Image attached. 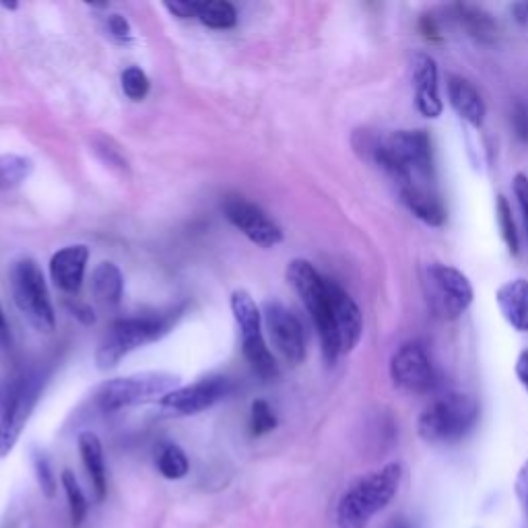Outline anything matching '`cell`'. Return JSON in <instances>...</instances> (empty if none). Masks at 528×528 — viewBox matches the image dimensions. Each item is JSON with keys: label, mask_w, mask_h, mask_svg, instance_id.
<instances>
[{"label": "cell", "mask_w": 528, "mask_h": 528, "mask_svg": "<svg viewBox=\"0 0 528 528\" xmlns=\"http://www.w3.org/2000/svg\"><path fill=\"white\" fill-rule=\"evenodd\" d=\"M359 147L399 186L434 176V145L427 130H394L382 139H363Z\"/></svg>", "instance_id": "obj_1"}, {"label": "cell", "mask_w": 528, "mask_h": 528, "mask_svg": "<svg viewBox=\"0 0 528 528\" xmlns=\"http://www.w3.org/2000/svg\"><path fill=\"white\" fill-rule=\"evenodd\" d=\"M184 314V306L147 316H132L116 320L104 339L99 341L95 351V363L99 370H112L132 351H137L143 345L155 343L163 339Z\"/></svg>", "instance_id": "obj_2"}, {"label": "cell", "mask_w": 528, "mask_h": 528, "mask_svg": "<svg viewBox=\"0 0 528 528\" xmlns=\"http://www.w3.org/2000/svg\"><path fill=\"white\" fill-rule=\"evenodd\" d=\"M401 481L403 467L399 462H390L355 481L337 506V528H368L370 520L392 502Z\"/></svg>", "instance_id": "obj_3"}, {"label": "cell", "mask_w": 528, "mask_h": 528, "mask_svg": "<svg viewBox=\"0 0 528 528\" xmlns=\"http://www.w3.org/2000/svg\"><path fill=\"white\" fill-rule=\"evenodd\" d=\"M479 421V403L465 392H448L429 403L417 419V434L427 444H454Z\"/></svg>", "instance_id": "obj_4"}, {"label": "cell", "mask_w": 528, "mask_h": 528, "mask_svg": "<svg viewBox=\"0 0 528 528\" xmlns=\"http://www.w3.org/2000/svg\"><path fill=\"white\" fill-rule=\"evenodd\" d=\"M287 281L295 289V293L302 297L306 310L312 316V322L316 324L326 361L335 363L341 357V351L333 328V314H330L326 277H322L314 269L312 262L304 258H295L287 267Z\"/></svg>", "instance_id": "obj_5"}, {"label": "cell", "mask_w": 528, "mask_h": 528, "mask_svg": "<svg viewBox=\"0 0 528 528\" xmlns=\"http://www.w3.org/2000/svg\"><path fill=\"white\" fill-rule=\"evenodd\" d=\"M176 388H180L178 374L139 372L104 382L97 390V403L104 411L114 413L120 409L161 401L163 396H168Z\"/></svg>", "instance_id": "obj_6"}, {"label": "cell", "mask_w": 528, "mask_h": 528, "mask_svg": "<svg viewBox=\"0 0 528 528\" xmlns=\"http://www.w3.org/2000/svg\"><path fill=\"white\" fill-rule=\"evenodd\" d=\"M11 293L17 308L33 328H38L40 333H52L56 328V314L44 273L36 260L23 258L13 264Z\"/></svg>", "instance_id": "obj_7"}, {"label": "cell", "mask_w": 528, "mask_h": 528, "mask_svg": "<svg viewBox=\"0 0 528 528\" xmlns=\"http://www.w3.org/2000/svg\"><path fill=\"white\" fill-rule=\"evenodd\" d=\"M425 297L429 310L440 320H456L473 304V285L465 273L450 264L434 262L425 269Z\"/></svg>", "instance_id": "obj_8"}, {"label": "cell", "mask_w": 528, "mask_h": 528, "mask_svg": "<svg viewBox=\"0 0 528 528\" xmlns=\"http://www.w3.org/2000/svg\"><path fill=\"white\" fill-rule=\"evenodd\" d=\"M231 312H234V318L240 326V335H242V351L252 370L264 378V380H273L279 376V366L267 347V341H264L262 335V314L254 302V297L238 289L231 293Z\"/></svg>", "instance_id": "obj_9"}, {"label": "cell", "mask_w": 528, "mask_h": 528, "mask_svg": "<svg viewBox=\"0 0 528 528\" xmlns=\"http://www.w3.org/2000/svg\"><path fill=\"white\" fill-rule=\"evenodd\" d=\"M42 394V378L27 374L15 382L9 392V399L0 417V458H5L17 446L23 429L36 409Z\"/></svg>", "instance_id": "obj_10"}, {"label": "cell", "mask_w": 528, "mask_h": 528, "mask_svg": "<svg viewBox=\"0 0 528 528\" xmlns=\"http://www.w3.org/2000/svg\"><path fill=\"white\" fill-rule=\"evenodd\" d=\"M390 378L396 388L411 394H423L436 386V368L425 347L417 341L401 345L390 357Z\"/></svg>", "instance_id": "obj_11"}, {"label": "cell", "mask_w": 528, "mask_h": 528, "mask_svg": "<svg viewBox=\"0 0 528 528\" xmlns=\"http://www.w3.org/2000/svg\"><path fill=\"white\" fill-rule=\"evenodd\" d=\"M225 219L260 248H275L283 242V229L244 196H225L221 205Z\"/></svg>", "instance_id": "obj_12"}, {"label": "cell", "mask_w": 528, "mask_h": 528, "mask_svg": "<svg viewBox=\"0 0 528 528\" xmlns=\"http://www.w3.org/2000/svg\"><path fill=\"white\" fill-rule=\"evenodd\" d=\"M262 316L264 324L269 328L275 349L291 366H300L306 359V333L300 318L277 300L264 302Z\"/></svg>", "instance_id": "obj_13"}, {"label": "cell", "mask_w": 528, "mask_h": 528, "mask_svg": "<svg viewBox=\"0 0 528 528\" xmlns=\"http://www.w3.org/2000/svg\"><path fill=\"white\" fill-rule=\"evenodd\" d=\"M231 392V382L223 376L203 378L190 386H180L159 401L170 415H196L211 409Z\"/></svg>", "instance_id": "obj_14"}, {"label": "cell", "mask_w": 528, "mask_h": 528, "mask_svg": "<svg viewBox=\"0 0 528 528\" xmlns=\"http://www.w3.org/2000/svg\"><path fill=\"white\" fill-rule=\"evenodd\" d=\"M330 314H333V328L337 335L341 355L351 353L363 335V316L353 297L333 279H326Z\"/></svg>", "instance_id": "obj_15"}, {"label": "cell", "mask_w": 528, "mask_h": 528, "mask_svg": "<svg viewBox=\"0 0 528 528\" xmlns=\"http://www.w3.org/2000/svg\"><path fill=\"white\" fill-rule=\"evenodd\" d=\"M413 83H415V106L421 116L436 120L444 112V102L440 97L438 64L432 56L417 54L413 62Z\"/></svg>", "instance_id": "obj_16"}, {"label": "cell", "mask_w": 528, "mask_h": 528, "mask_svg": "<svg viewBox=\"0 0 528 528\" xmlns=\"http://www.w3.org/2000/svg\"><path fill=\"white\" fill-rule=\"evenodd\" d=\"M89 260V248L83 244L66 246L58 250L50 260V277L54 285L64 293H79Z\"/></svg>", "instance_id": "obj_17"}, {"label": "cell", "mask_w": 528, "mask_h": 528, "mask_svg": "<svg viewBox=\"0 0 528 528\" xmlns=\"http://www.w3.org/2000/svg\"><path fill=\"white\" fill-rule=\"evenodd\" d=\"M401 201L403 205L425 225L429 227H442L446 223V207L442 198L432 190L419 182H411L405 186H399Z\"/></svg>", "instance_id": "obj_18"}, {"label": "cell", "mask_w": 528, "mask_h": 528, "mask_svg": "<svg viewBox=\"0 0 528 528\" xmlns=\"http://www.w3.org/2000/svg\"><path fill=\"white\" fill-rule=\"evenodd\" d=\"M446 91H448V102L452 110L467 124L479 128L485 120L487 108H485L483 97L475 89V85L460 75H448Z\"/></svg>", "instance_id": "obj_19"}, {"label": "cell", "mask_w": 528, "mask_h": 528, "mask_svg": "<svg viewBox=\"0 0 528 528\" xmlns=\"http://www.w3.org/2000/svg\"><path fill=\"white\" fill-rule=\"evenodd\" d=\"M495 302L512 328L528 333V281L514 279L504 283L495 293Z\"/></svg>", "instance_id": "obj_20"}, {"label": "cell", "mask_w": 528, "mask_h": 528, "mask_svg": "<svg viewBox=\"0 0 528 528\" xmlns=\"http://www.w3.org/2000/svg\"><path fill=\"white\" fill-rule=\"evenodd\" d=\"M79 452H81L85 471L91 479L95 498H97V502H104L106 493H108V473H106L102 440H99L93 432H83L79 436Z\"/></svg>", "instance_id": "obj_21"}, {"label": "cell", "mask_w": 528, "mask_h": 528, "mask_svg": "<svg viewBox=\"0 0 528 528\" xmlns=\"http://www.w3.org/2000/svg\"><path fill=\"white\" fill-rule=\"evenodd\" d=\"M452 17L479 44H495L500 38L498 21L481 7L458 3L452 7Z\"/></svg>", "instance_id": "obj_22"}, {"label": "cell", "mask_w": 528, "mask_h": 528, "mask_svg": "<svg viewBox=\"0 0 528 528\" xmlns=\"http://www.w3.org/2000/svg\"><path fill=\"white\" fill-rule=\"evenodd\" d=\"M91 291L104 306H118L124 291V277L114 262H99L91 275Z\"/></svg>", "instance_id": "obj_23"}, {"label": "cell", "mask_w": 528, "mask_h": 528, "mask_svg": "<svg viewBox=\"0 0 528 528\" xmlns=\"http://www.w3.org/2000/svg\"><path fill=\"white\" fill-rule=\"evenodd\" d=\"M196 19L211 29H231L238 23V11L225 0H203L196 3Z\"/></svg>", "instance_id": "obj_24"}, {"label": "cell", "mask_w": 528, "mask_h": 528, "mask_svg": "<svg viewBox=\"0 0 528 528\" xmlns=\"http://www.w3.org/2000/svg\"><path fill=\"white\" fill-rule=\"evenodd\" d=\"M33 172V161L23 155H0V190L21 186Z\"/></svg>", "instance_id": "obj_25"}, {"label": "cell", "mask_w": 528, "mask_h": 528, "mask_svg": "<svg viewBox=\"0 0 528 528\" xmlns=\"http://www.w3.org/2000/svg\"><path fill=\"white\" fill-rule=\"evenodd\" d=\"M157 469H159V473L165 479L178 481V479H182V477L188 475L190 462H188L186 452L180 446L168 444V446H163V450L157 456Z\"/></svg>", "instance_id": "obj_26"}, {"label": "cell", "mask_w": 528, "mask_h": 528, "mask_svg": "<svg viewBox=\"0 0 528 528\" xmlns=\"http://www.w3.org/2000/svg\"><path fill=\"white\" fill-rule=\"evenodd\" d=\"M60 481H62V487H64V493H66V500H69V510H71V520H73V526L79 528L87 516V510H89V504H87V498L85 493L75 477V473L71 469H64L62 475H60Z\"/></svg>", "instance_id": "obj_27"}, {"label": "cell", "mask_w": 528, "mask_h": 528, "mask_svg": "<svg viewBox=\"0 0 528 528\" xmlns=\"http://www.w3.org/2000/svg\"><path fill=\"white\" fill-rule=\"evenodd\" d=\"M495 219H498V225H500V231H502V240L504 244L508 246V250L512 254H518V246H520V240H518V231H516V223H514V217H512V207L508 205L506 196H498L495 198Z\"/></svg>", "instance_id": "obj_28"}, {"label": "cell", "mask_w": 528, "mask_h": 528, "mask_svg": "<svg viewBox=\"0 0 528 528\" xmlns=\"http://www.w3.org/2000/svg\"><path fill=\"white\" fill-rule=\"evenodd\" d=\"M277 415L271 409V405L267 401H254L252 403V411H250V429H252V436H264L273 432L277 427Z\"/></svg>", "instance_id": "obj_29"}, {"label": "cell", "mask_w": 528, "mask_h": 528, "mask_svg": "<svg viewBox=\"0 0 528 528\" xmlns=\"http://www.w3.org/2000/svg\"><path fill=\"white\" fill-rule=\"evenodd\" d=\"M122 91L126 93V97L132 99V102H141V99H145V95L149 93V79L139 66H128V69L122 73Z\"/></svg>", "instance_id": "obj_30"}, {"label": "cell", "mask_w": 528, "mask_h": 528, "mask_svg": "<svg viewBox=\"0 0 528 528\" xmlns=\"http://www.w3.org/2000/svg\"><path fill=\"white\" fill-rule=\"evenodd\" d=\"M33 469H36V477H38L42 493L46 495L48 500H52L56 495V489H58V481H56V475L52 471L50 460L44 452H40V450L33 452Z\"/></svg>", "instance_id": "obj_31"}, {"label": "cell", "mask_w": 528, "mask_h": 528, "mask_svg": "<svg viewBox=\"0 0 528 528\" xmlns=\"http://www.w3.org/2000/svg\"><path fill=\"white\" fill-rule=\"evenodd\" d=\"M514 135L520 143H528V104L516 102L510 114Z\"/></svg>", "instance_id": "obj_32"}, {"label": "cell", "mask_w": 528, "mask_h": 528, "mask_svg": "<svg viewBox=\"0 0 528 528\" xmlns=\"http://www.w3.org/2000/svg\"><path fill=\"white\" fill-rule=\"evenodd\" d=\"M108 31H110V36L116 40V42H128L130 40V25L126 21V17L122 15H112L108 19Z\"/></svg>", "instance_id": "obj_33"}, {"label": "cell", "mask_w": 528, "mask_h": 528, "mask_svg": "<svg viewBox=\"0 0 528 528\" xmlns=\"http://www.w3.org/2000/svg\"><path fill=\"white\" fill-rule=\"evenodd\" d=\"M514 194L518 198V205L522 209L524 223H526V229H528V176L516 174V178H514Z\"/></svg>", "instance_id": "obj_34"}, {"label": "cell", "mask_w": 528, "mask_h": 528, "mask_svg": "<svg viewBox=\"0 0 528 528\" xmlns=\"http://www.w3.org/2000/svg\"><path fill=\"white\" fill-rule=\"evenodd\" d=\"M163 7L178 19L196 17V3H190V0H174V3H165Z\"/></svg>", "instance_id": "obj_35"}, {"label": "cell", "mask_w": 528, "mask_h": 528, "mask_svg": "<svg viewBox=\"0 0 528 528\" xmlns=\"http://www.w3.org/2000/svg\"><path fill=\"white\" fill-rule=\"evenodd\" d=\"M516 493H518V498L524 506V510L528 512V460H526V465L522 467L518 479H516Z\"/></svg>", "instance_id": "obj_36"}, {"label": "cell", "mask_w": 528, "mask_h": 528, "mask_svg": "<svg viewBox=\"0 0 528 528\" xmlns=\"http://www.w3.org/2000/svg\"><path fill=\"white\" fill-rule=\"evenodd\" d=\"M419 29L423 33V38L427 40H440V31H438V25L434 21L432 15H423L421 23H419Z\"/></svg>", "instance_id": "obj_37"}, {"label": "cell", "mask_w": 528, "mask_h": 528, "mask_svg": "<svg viewBox=\"0 0 528 528\" xmlns=\"http://www.w3.org/2000/svg\"><path fill=\"white\" fill-rule=\"evenodd\" d=\"M9 347H11V328L5 310L0 306V349H9Z\"/></svg>", "instance_id": "obj_38"}, {"label": "cell", "mask_w": 528, "mask_h": 528, "mask_svg": "<svg viewBox=\"0 0 528 528\" xmlns=\"http://www.w3.org/2000/svg\"><path fill=\"white\" fill-rule=\"evenodd\" d=\"M516 376H518L520 384L528 390V351H522L518 355V361H516Z\"/></svg>", "instance_id": "obj_39"}, {"label": "cell", "mask_w": 528, "mask_h": 528, "mask_svg": "<svg viewBox=\"0 0 528 528\" xmlns=\"http://www.w3.org/2000/svg\"><path fill=\"white\" fill-rule=\"evenodd\" d=\"M510 13L514 17L516 23L520 25H528V3H516L510 7Z\"/></svg>", "instance_id": "obj_40"}, {"label": "cell", "mask_w": 528, "mask_h": 528, "mask_svg": "<svg viewBox=\"0 0 528 528\" xmlns=\"http://www.w3.org/2000/svg\"><path fill=\"white\" fill-rule=\"evenodd\" d=\"M73 312H75V316H77V318H81L85 324H93V322H95L93 310H89V308H87V306H83V304H77V306H73Z\"/></svg>", "instance_id": "obj_41"}]
</instances>
